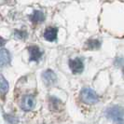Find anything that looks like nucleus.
<instances>
[{
  "instance_id": "1",
  "label": "nucleus",
  "mask_w": 124,
  "mask_h": 124,
  "mask_svg": "<svg viewBox=\"0 0 124 124\" xmlns=\"http://www.w3.org/2000/svg\"><path fill=\"white\" fill-rule=\"evenodd\" d=\"M80 98L83 103L87 105H93L98 101V95L92 89L84 88L80 93Z\"/></svg>"
},
{
  "instance_id": "2",
  "label": "nucleus",
  "mask_w": 124,
  "mask_h": 124,
  "mask_svg": "<svg viewBox=\"0 0 124 124\" xmlns=\"http://www.w3.org/2000/svg\"><path fill=\"white\" fill-rule=\"evenodd\" d=\"M107 117L113 120H120L123 118L124 111L123 109L119 106H113L107 110Z\"/></svg>"
},
{
  "instance_id": "3",
  "label": "nucleus",
  "mask_w": 124,
  "mask_h": 124,
  "mask_svg": "<svg viewBox=\"0 0 124 124\" xmlns=\"http://www.w3.org/2000/svg\"><path fill=\"white\" fill-rule=\"evenodd\" d=\"M69 67L74 74H79L83 71L84 65L80 59L76 58V59H72L69 61Z\"/></svg>"
},
{
  "instance_id": "4",
  "label": "nucleus",
  "mask_w": 124,
  "mask_h": 124,
  "mask_svg": "<svg viewBox=\"0 0 124 124\" xmlns=\"http://www.w3.org/2000/svg\"><path fill=\"white\" fill-rule=\"evenodd\" d=\"M35 98L32 95H25L22 101V108L25 111H30L35 106Z\"/></svg>"
},
{
  "instance_id": "5",
  "label": "nucleus",
  "mask_w": 124,
  "mask_h": 124,
  "mask_svg": "<svg viewBox=\"0 0 124 124\" xmlns=\"http://www.w3.org/2000/svg\"><path fill=\"white\" fill-rule=\"evenodd\" d=\"M42 78H43L44 82L46 85L50 86L51 84L55 83L56 79H57V77H56L55 73L52 71V70H46L42 75Z\"/></svg>"
},
{
  "instance_id": "6",
  "label": "nucleus",
  "mask_w": 124,
  "mask_h": 124,
  "mask_svg": "<svg viewBox=\"0 0 124 124\" xmlns=\"http://www.w3.org/2000/svg\"><path fill=\"white\" fill-rule=\"evenodd\" d=\"M57 34H58V29L55 27H48L45 32H44V37L46 40L48 41H54L56 38H57Z\"/></svg>"
},
{
  "instance_id": "7",
  "label": "nucleus",
  "mask_w": 124,
  "mask_h": 124,
  "mask_svg": "<svg viewBox=\"0 0 124 124\" xmlns=\"http://www.w3.org/2000/svg\"><path fill=\"white\" fill-rule=\"evenodd\" d=\"M29 52H30V61H35L37 62L41 56H42V51L37 46H32L29 48Z\"/></svg>"
},
{
  "instance_id": "8",
  "label": "nucleus",
  "mask_w": 124,
  "mask_h": 124,
  "mask_svg": "<svg viewBox=\"0 0 124 124\" xmlns=\"http://www.w3.org/2000/svg\"><path fill=\"white\" fill-rule=\"evenodd\" d=\"M10 62V53L6 49L0 50V66H5Z\"/></svg>"
},
{
  "instance_id": "9",
  "label": "nucleus",
  "mask_w": 124,
  "mask_h": 124,
  "mask_svg": "<svg viewBox=\"0 0 124 124\" xmlns=\"http://www.w3.org/2000/svg\"><path fill=\"white\" fill-rule=\"evenodd\" d=\"M31 21L35 23H42L45 19V16H44V13L39 11V10H36L34 11V13L32 14V16L30 17Z\"/></svg>"
},
{
  "instance_id": "10",
  "label": "nucleus",
  "mask_w": 124,
  "mask_h": 124,
  "mask_svg": "<svg viewBox=\"0 0 124 124\" xmlns=\"http://www.w3.org/2000/svg\"><path fill=\"white\" fill-rule=\"evenodd\" d=\"M50 108L53 111H61V109H62V102L60 100L51 97L50 99Z\"/></svg>"
},
{
  "instance_id": "11",
  "label": "nucleus",
  "mask_w": 124,
  "mask_h": 124,
  "mask_svg": "<svg viewBox=\"0 0 124 124\" xmlns=\"http://www.w3.org/2000/svg\"><path fill=\"white\" fill-rule=\"evenodd\" d=\"M8 82L2 75H0V93H7L8 91Z\"/></svg>"
},
{
  "instance_id": "12",
  "label": "nucleus",
  "mask_w": 124,
  "mask_h": 124,
  "mask_svg": "<svg viewBox=\"0 0 124 124\" xmlns=\"http://www.w3.org/2000/svg\"><path fill=\"white\" fill-rule=\"evenodd\" d=\"M88 46H89V49L93 50V49H98L100 46V42L98 40H90L88 42Z\"/></svg>"
},
{
  "instance_id": "13",
  "label": "nucleus",
  "mask_w": 124,
  "mask_h": 124,
  "mask_svg": "<svg viewBox=\"0 0 124 124\" xmlns=\"http://www.w3.org/2000/svg\"><path fill=\"white\" fill-rule=\"evenodd\" d=\"M5 42H6V41H5L2 37H0V47H1V46H3V45L5 44Z\"/></svg>"
},
{
  "instance_id": "14",
  "label": "nucleus",
  "mask_w": 124,
  "mask_h": 124,
  "mask_svg": "<svg viewBox=\"0 0 124 124\" xmlns=\"http://www.w3.org/2000/svg\"><path fill=\"white\" fill-rule=\"evenodd\" d=\"M122 72H123V75H124V68H123V70H122Z\"/></svg>"
}]
</instances>
